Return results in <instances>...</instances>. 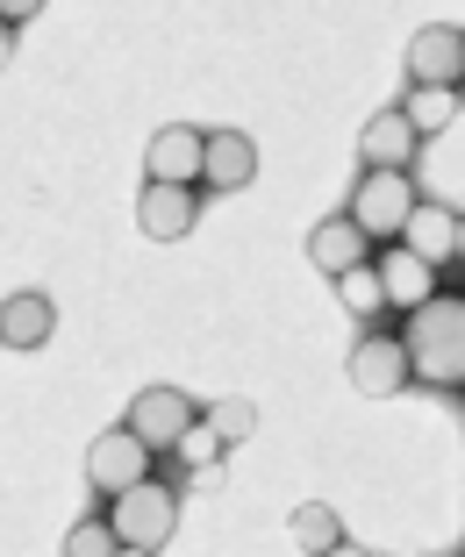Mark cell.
Listing matches in <instances>:
<instances>
[{
	"label": "cell",
	"instance_id": "ffe728a7",
	"mask_svg": "<svg viewBox=\"0 0 465 557\" xmlns=\"http://www.w3.org/2000/svg\"><path fill=\"white\" fill-rule=\"evenodd\" d=\"M222 450H230V443L216 436V429H208V414H200V429L194 436L180 443V458H186V472H200V479H216V465H222Z\"/></svg>",
	"mask_w": 465,
	"mask_h": 557
},
{
	"label": "cell",
	"instance_id": "52a82bcc",
	"mask_svg": "<svg viewBox=\"0 0 465 557\" xmlns=\"http://www.w3.org/2000/svg\"><path fill=\"white\" fill-rule=\"evenodd\" d=\"M144 172L150 186H208V136L186 129V122H166L144 144Z\"/></svg>",
	"mask_w": 465,
	"mask_h": 557
},
{
	"label": "cell",
	"instance_id": "7a4b0ae2",
	"mask_svg": "<svg viewBox=\"0 0 465 557\" xmlns=\"http://www.w3.org/2000/svg\"><path fill=\"white\" fill-rule=\"evenodd\" d=\"M416 208H423V194H416V180H408V172H358L344 214L372 236V244L394 250L401 236H408V222H416Z\"/></svg>",
	"mask_w": 465,
	"mask_h": 557
},
{
	"label": "cell",
	"instance_id": "8fae6325",
	"mask_svg": "<svg viewBox=\"0 0 465 557\" xmlns=\"http://www.w3.org/2000/svg\"><path fill=\"white\" fill-rule=\"evenodd\" d=\"M372 264H380V286H387V308H394L401 314V322H408V314H423V308H430V300H437V264H423L416 258V250H380V258H372Z\"/></svg>",
	"mask_w": 465,
	"mask_h": 557
},
{
	"label": "cell",
	"instance_id": "7c38bea8",
	"mask_svg": "<svg viewBox=\"0 0 465 557\" xmlns=\"http://www.w3.org/2000/svg\"><path fill=\"white\" fill-rule=\"evenodd\" d=\"M308 258H316V272L344 278V272H358V264H372V236L358 230L351 214H330V222L308 230Z\"/></svg>",
	"mask_w": 465,
	"mask_h": 557
},
{
	"label": "cell",
	"instance_id": "3957f363",
	"mask_svg": "<svg viewBox=\"0 0 465 557\" xmlns=\"http://www.w3.org/2000/svg\"><path fill=\"white\" fill-rule=\"evenodd\" d=\"M108 529L122 536V550H166L172 543V529H180V493L172 486H136V493H122V500H108Z\"/></svg>",
	"mask_w": 465,
	"mask_h": 557
},
{
	"label": "cell",
	"instance_id": "30bf717a",
	"mask_svg": "<svg viewBox=\"0 0 465 557\" xmlns=\"http://www.w3.org/2000/svg\"><path fill=\"white\" fill-rule=\"evenodd\" d=\"M416 122H408V108H380V115L358 129V158H366V172H408L416 164Z\"/></svg>",
	"mask_w": 465,
	"mask_h": 557
},
{
	"label": "cell",
	"instance_id": "5b68a950",
	"mask_svg": "<svg viewBox=\"0 0 465 557\" xmlns=\"http://www.w3.org/2000/svg\"><path fill=\"white\" fill-rule=\"evenodd\" d=\"M86 486H94L100 500H122V493L150 486V450L130 436V422L100 429V436L86 443Z\"/></svg>",
	"mask_w": 465,
	"mask_h": 557
},
{
	"label": "cell",
	"instance_id": "8992f818",
	"mask_svg": "<svg viewBox=\"0 0 465 557\" xmlns=\"http://www.w3.org/2000/svg\"><path fill=\"white\" fill-rule=\"evenodd\" d=\"M194 429H200V414H194V400H186V386H144V394L130 400V436L144 443V450H180Z\"/></svg>",
	"mask_w": 465,
	"mask_h": 557
},
{
	"label": "cell",
	"instance_id": "d6986e66",
	"mask_svg": "<svg viewBox=\"0 0 465 557\" xmlns=\"http://www.w3.org/2000/svg\"><path fill=\"white\" fill-rule=\"evenodd\" d=\"M65 557H122V536L108 529V515H100V522H72Z\"/></svg>",
	"mask_w": 465,
	"mask_h": 557
},
{
	"label": "cell",
	"instance_id": "277c9868",
	"mask_svg": "<svg viewBox=\"0 0 465 557\" xmlns=\"http://www.w3.org/2000/svg\"><path fill=\"white\" fill-rule=\"evenodd\" d=\"M344 379L366 400L401 394V386L416 379V358H408V344H401V329H366V336L351 344V358H344Z\"/></svg>",
	"mask_w": 465,
	"mask_h": 557
},
{
	"label": "cell",
	"instance_id": "4fadbf2b",
	"mask_svg": "<svg viewBox=\"0 0 465 557\" xmlns=\"http://www.w3.org/2000/svg\"><path fill=\"white\" fill-rule=\"evenodd\" d=\"M458 236H465V214L444 208V200H423L416 222H408V236H401V250H416L423 264H437V272H444V264L458 258Z\"/></svg>",
	"mask_w": 465,
	"mask_h": 557
},
{
	"label": "cell",
	"instance_id": "44dd1931",
	"mask_svg": "<svg viewBox=\"0 0 465 557\" xmlns=\"http://www.w3.org/2000/svg\"><path fill=\"white\" fill-rule=\"evenodd\" d=\"M208 429H216L222 443H250V429H258V408H250V400H216V408H208Z\"/></svg>",
	"mask_w": 465,
	"mask_h": 557
},
{
	"label": "cell",
	"instance_id": "603a6c76",
	"mask_svg": "<svg viewBox=\"0 0 465 557\" xmlns=\"http://www.w3.org/2000/svg\"><path fill=\"white\" fill-rule=\"evenodd\" d=\"M458 264H465V236H458Z\"/></svg>",
	"mask_w": 465,
	"mask_h": 557
},
{
	"label": "cell",
	"instance_id": "9a60e30c",
	"mask_svg": "<svg viewBox=\"0 0 465 557\" xmlns=\"http://www.w3.org/2000/svg\"><path fill=\"white\" fill-rule=\"evenodd\" d=\"M50 329H58V308H50L44 294H8V308H0V336H8V350L50 344Z\"/></svg>",
	"mask_w": 465,
	"mask_h": 557
},
{
	"label": "cell",
	"instance_id": "7402d4cb",
	"mask_svg": "<svg viewBox=\"0 0 465 557\" xmlns=\"http://www.w3.org/2000/svg\"><path fill=\"white\" fill-rule=\"evenodd\" d=\"M330 557H366V550H358V543H344V550H330Z\"/></svg>",
	"mask_w": 465,
	"mask_h": 557
},
{
	"label": "cell",
	"instance_id": "ac0fdd59",
	"mask_svg": "<svg viewBox=\"0 0 465 557\" xmlns=\"http://www.w3.org/2000/svg\"><path fill=\"white\" fill-rule=\"evenodd\" d=\"M408 122H416V136H444L458 122V94L451 86H408Z\"/></svg>",
	"mask_w": 465,
	"mask_h": 557
},
{
	"label": "cell",
	"instance_id": "cb8c5ba5",
	"mask_svg": "<svg viewBox=\"0 0 465 557\" xmlns=\"http://www.w3.org/2000/svg\"><path fill=\"white\" fill-rule=\"evenodd\" d=\"M122 557H144V550H122Z\"/></svg>",
	"mask_w": 465,
	"mask_h": 557
},
{
	"label": "cell",
	"instance_id": "ba28073f",
	"mask_svg": "<svg viewBox=\"0 0 465 557\" xmlns=\"http://www.w3.org/2000/svg\"><path fill=\"white\" fill-rule=\"evenodd\" d=\"M408 86H451L458 94L465 86V29H444V22L416 29V44H408Z\"/></svg>",
	"mask_w": 465,
	"mask_h": 557
},
{
	"label": "cell",
	"instance_id": "e0dca14e",
	"mask_svg": "<svg viewBox=\"0 0 465 557\" xmlns=\"http://www.w3.org/2000/svg\"><path fill=\"white\" fill-rule=\"evenodd\" d=\"M336 300H344L358 322H380V314H394V308H387V286H380V264H358V272H344V278H336Z\"/></svg>",
	"mask_w": 465,
	"mask_h": 557
},
{
	"label": "cell",
	"instance_id": "6da1fadb",
	"mask_svg": "<svg viewBox=\"0 0 465 557\" xmlns=\"http://www.w3.org/2000/svg\"><path fill=\"white\" fill-rule=\"evenodd\" d=\"M401 344L416 358L423 386H465V294H437L423 314H408Z\"/></svg>",
	"mask_w": 465,
	"mask_h": 557
},
{
	"label": "cell",
	"instance_id": "5bb4252c",
	"mask_svg": "<svg viewBox=\"0 0 465 557\" xmlns=\"http://www.w3.org/2000/svg\"><path fill=\"white\" fill-rule=\"evenodd\" d=\"M250 180H258V144L244 129H216L208 136V186L216 194H244Z\"/></svg>",
	"mask_w": 465,
	"mask_h": 557
},
{
	"label": "cell",
	"instance_id": "9c48e42d",
	"mask_svg": "<svg viewBox=\"0 0 465 557\" xmlns=\"http://www.w3.org/2000/svg\"><path fill=\"white\" fill-rule=\"evenodd\" d=\"M194 222H200V194L194 186H150L144 180V194H136V230H144L150 244H180Z\"/></svg>",
	"mask_w": 465,
	"mask_h": 557
},
{
	"label": "cell",
	"instance_id": "2e32d148",
	"mask_svg": "<svg viewBox=\"0 0 465 557\" xmlns=\"http://www.w3.org/2000/svg\"><path fill=\"white\" fill-rule=\"evenodd\" d=\"M286 529H294V543H301L308 557L344 550V522H336V508H330V500H301V508L286 515Z\"/></svg>",
	"mask_w": 465,
	"mask_h": 557
}]
</instances>
